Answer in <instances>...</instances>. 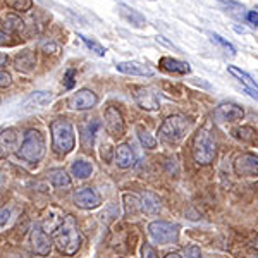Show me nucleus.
I'll list each match as a JSON object with an SVG mask.
<instances>
[{"instance_id":"dca6fc26","label":"nucleus","mask_w":258,"mask_h":258,"mask_svg":"<svg viewBox=\"0 0 258 258\" xmlns=\"http://www.w3.org/2000/svg\"><path fill=\"white\" fill-rule=\"evenodd\" d=\"M50 102H52V93H50V91H35V93H31L30 97L23 102V110L30 112L36 109H43Z\"/></svg>"},{"instance_id":"1a4fd4ad","label":"nucleus","mask_w":258,"mask_h":258,"mask_svg":"<svg viewBox=\"0 0 258 258\" xmlns=\"http://www.w3.org/2000/svg\"><path fill=\"white\" fill-rule=\"evenodd\" d=\"M31 248L40 256H47L52 251V241L47 232L41 229V224H35L31 229Z\"/></svg>"},{"instance_id":"f8f14e48","label":"nucleus","mask_w":258,"mask_h":258,"mask_svg":"<svg viewBox=\"0 0 258 258\" xmlns=\"http://www.w3.org/2000/svg\"><path fill=\"white\" fill-rule=\"evenodd\" d=\"M234 170L238 176H256L258 172V159L256 155H251V153H244V155H239L234 162Z\"/></svg>"},{"instance_id":"2eb2a0df","label":"nucleus","mask_w":258,"mask_h":258,"mask_svg":"<svg viewBox=\"0 0 258 258\" xmlns=\"http://www.w3.org/2000/svg\"><path fill=\"white\" fill-rule=\"evenodd\" d=\"M114 160H115V165L120 169H129L136 164V155L133 152V148L129 147L127 143H122L115 148V153H114Z\"/></svg>"},{"instance_id":"ddd939ff","label":"nucleus","mask_w":258,"mask_h":258,"mask_svg":"<svg viewBox=\"0 0 258 258\" xmlns=\"http://www.w3.org/2000/svg\"><path fill=\"white\" fill-rule=\"evenodd\" d=\"M105 127L110 135L122 136L124 135V119L122 114L115 107H107L105 110Z\"/></svg>"},{"instance_id":"a19ab883","label":"nucleus","mask_w":258,"mask_h":258,"mask_svg":"<svg viewBox=\"0 0 258 258\" xmlns=\"http://www.w3.org/2000/svg\"><path fill=\"white\" fill-rule=\"evenodd\" d=\"M165 258H182L181 255H177V253H167Z\"/></svg>"},{"instance_id":"f704fd0d","label":"nucleus","mask_w":258,"mask_h":258,"mask_svg":"<svg viewBox=\"0 0 258 258\" xmlns=\"http://www.w3.org/2000/svg\"><path fill=\"white\" fill-rule=\"evenodd\" d=\"M184 258H200V248L191 244L184 249Z\"/></svg>"},{"instance_id":"f03ea898","label":"nucleus","mask_w":258,"mask_h":258,"mask_svg":"<svg viewBox=\"0 0 258 258\" xmlns=\"http://www.w3.org/2000/svg\"><path fill=\"white\" fill-rule=\"evenodd\" d=\"M52 131V148L59 155H68L74 150V127L68 119H55L50 124Z\"/></svg>"},{"instance_id":"9d476101","label":"nucleus","mask_w":258,"mask_h":258,"mask_svg":"<svg viewBox=\"0 0 258 258\" xmlns=\"http://www.w3.org/2000/svg\"><path fill=\"white\" fill-rule=\"evenodd\" d=\"M135 100L136 103L145 110H159L160 109V97L153 88H136L135 90Z\"/></svg>"},{"instance_id":"c756f323","label":"nucleus","mask_w":258,"mask_h":258,"mask_svg":"<svg viewBox=\"0 0 258 258\" xmlns=\"http://www.w3.org/2000/svg\"><path fill=\"white\" fill-rule=\"evenodd\" d=\"M222 6H226V9L231 12L232 16H236V18H243L244 14V7L241 6V4H236V2H231V0H219Z\"/></svg>"},{"instance_id":"393cba45","label":"nucleus","mask_w":258,"mask_h":258,"mask_svg":"<svg viewBox=\"0 0 258 258\" xmlns=\"http://www.w3.org/2000/svg\"><path fill=\"white\" fill-rule=\"evenodd\" d=\"M78 38H81L83 43L86 45V47L90 48V52H93L95 55H98V57H103L105 55V47H102V45L98 43V41H95V40H91L88 38V36H85V35H81V33H78Z\"/></svg>"},{"instance_id":"79ce46f5","label":"nucleus","mask_w":258,"mask_h":258,"mask_svg":"<svg viewBox=\"0 0 258 258\" xmlns=\"http://www.w3.org/2000/svg\"><path fill=\"white\" fill-rule=\"evenodd\" d=\"M203 258H219V256H203Z\"/></svg>"},{"instance_id":"0eeeda50","label":"nucleus","mask_w":258,"mask_h":258,"mask_svg":"<svg viewBox=\"0 0 258 258\" xmlns=\"http://www.w3.org/2000/svg\"><path fill=\"white\" fill-rule=\"evenodd\" d=\"M244 117V110L236 103H220L217 109L214 110V120L217 124H226V122H236Z\"/></svg>"},{"instance_id":"7ed1b4c3","label":"nucleus","mask_w":258,"mask_h":258,"mask_svg":"<svg viewBox=\"0 0 258 258\" xmlns=\"http://www.w3.org/2000/svg\"><path fill=\"white\" fill-rule=\"evenodd\" d=\"M191 152H193L195 162L200 165H209L214 162L215 153H217V145H215V140L210 135L209 129H200V131H197V135L193 138Z\"/></svg>"},{"instance_id":"412c9836","label":"nucleus","mask_w":258,"mask_h":258,"mask_svg":"<svg viewBox=\"0 0 258 258\" xmlns=\"http://www.w3.org/2000/svg\"><path fill=\"white\" fill-rule=\"evenodd\" d=\"M47 176L55 188H69L71 186V177L64 169H50Z\"/></svg>"},{"instance_id":"6e6552de","label":"nucleus","mask_w":258,"mask_h":258,"mask_svg":"<svg viewBox=\"0 0 258 258\" xmlns=\"http://www.w3.org/2000/svg\"><path fill=\"white\" fill-rule=\"evenodd\" d=\"M97 103H98V97L91 90H86V88L76 91V93L71 95L68 100L69 109H73V110H90V109H93Z\"/></svg>"},{"instance_id":"473e14b6","label":"nucleus","mask_w":258,"mask_h":258,"mask_svg":"<svg viewBox=\"0 0 258 258\" xmlns=\"http://www.w3.org/2000/svg\"><path fill=\"white\" fill-rule=\"evenodd\" d=\"M74 78H76V71L68 69V73H66V76H64V86L68 90H71L74 85H76V80H74Z\"/></svg>"},{"instance_id":"c85d7f7f","label":"nucleus","mask_w":258,"mask_h":258,"mask_svg":"<svg viewBox=\"0 0 258 258\" xmlns=\"http://www.w3.org/2000/svg\"><path fill=\"white\" fill-rule=\"evenodd\" d=\"M210 38H212V41H214V43H217L219 47H222L224 50H226V52H229V55H232V57L236 55V48H234V45L229 43L227 40H224L220 35H217V33H210Z\"/></svg>"},{"instance_id":"20e7f679","label":"nucleus","mask_w":258,"mask_h":258,"mask_svg":"<svg viewBox=\"0 0 258 258\" xmlns=\"http://www.w3.org/2000/svg\"><path fill=\"white\" fill-rule=\"evenodd\" d=\"M45 155V138L38 129H30L24 135V140L21 143L18 157L30 164H38Z\"/></svg>"},{"instance_id":"2f4dec72","label":"nucleus","mask_w":258,"mask_h":258,"mask_svg":"<svg viewBox=\"0 0 258 258\" xmlns=\"http://www.w3.org/2000/svg\"><path fill=\"white\" fill-rule=\"evenodd\" d=\"M234 136L243 141H253L255 140V131H253L251 127H239V129H234Z\"/></svg>"},{"instance_id":"6ab92c4d","label":"nucleus","mask_w":258,"mask_h":258,"mask_svg":"<svg viewBox=\"0 0 258 258\" xmlns=\"http://www.w3.org/2000/svg\"><path fill=\"white\" fill-rule=\"evenodd\" d=\"M117 9H119L120 18H122L124 21H127L131 26H135V28H145V26H147V19H145L138 11L131 9V7L126 6V4H119Z\"/></svg>"},{"instance_id":"423d86ee","label":"nucleus","mask_w":258,"mask_h":258,"mask_svg":"<svg viewBox=\"0 0 258 258\" xmlns=\"http://www.w3.org/2000/svg\"><path fill=\"white\" fill-rule=\"evenodd\" d=\"M148 236L157 244L177 243L179 226L172 222H165V220H155L148 226Z\"/></svg>"},{"instance_id":"58836bf2","label":"nucleus","mask_w":258,"mask_h":258,"mask_svg":"<svg viewBox=\"0 0 258 258\" xmlns=\"http://www.w3.org/2000/svg\"><path fill=\"white\" fill-rule=\"evenodd\" d=\"M248 21H249V24H251V26L256 28V24H258V14H256V11H249L248 12Z\"/></svg>"},{"instance_id":"a878e982","label":"nucleus","mask_w":258,"mask_h":258,"mask_svg":"<svg viewBox=\"0 0 258 258\" xmlns=\"http://www.w3.org/2000/svg\"><path fill=\"white\" fill-rule=\"evenodd\" d=\"M90 129H86L85 126H81V138H83V143H85V147H91V143H93V135L95 131L98 129V122H95V120H91L88 124Z\"/></svg>"},{"instance_id":"aec40b11","label":"nucleus","mask_w":258,"mask_h":258,"mask_svg":"<svg viewBox=\"0 0 258 258\" xmlns=\"http://www.w3.org/2000/svg\"><path fill=\"white\" fill-rule=\"evenodd\" d=\"M16 69L18 71H23V73H30L33 71V68L36 66V57H35V52H31V50H24V52H21L16 55Z\"/></svg>"},{"instance_id":"b1692460","label":"nucleus","mask_w":258,"mask_h":258,"mask_svg":"<svg viewBox=\"0 0 258 258\" xmlns=\"http://www.w3.org/2000/svg\"><path fill=\"white\" fill-rule=\"evenodd\" d=\"M71 172H73V176H76L78 179H86L91 176V172H93V165L86 160H74L73 165H71Z\"/></svg>"},{"instance_id":"cd10ccee","label":"nucleus","mask_w":258,"mask_h":258,"mask_svg":"<svg viewBox=\"0 0 258 258\" xmlns=\"http://www.w3.org/2000/svg\"><path fill=\"white\" fill-rule=\"evenodd\" d=\"M7 4V7L18 11V12H28L33 7V0H4Z\"/></svg>"},{"instance_id":"ea45409f","label":"nucleus","mask_w":258,"mask_h":258,"mask_svg":"<svg viewBox=\"0 0 258 258\" xmlns=\"http://www.w3.org/2000/svg\"><path fill=\"white\" fill-rule=\"evenodd\" d=\"M7 60H9V57H7L6 53H0V68H2V66H6Z\"/></svg>"},{"instance_id":"c9c22d12","label":"nucleus","mask_w":258,"mask_h":258,"mask_svg":"<svg viewBox=\"0 0 258 258\" xmlns=\"http://www.w3.org/2000/svg\"><path fill=\"white\" fill-rule=\"evenodd\" d=\"M12 83V78L9 73H6V71H0V88H6V86H9Z\"/></svg>"},{"instance_id":"a211bd4d","label":"nucleus","mask_w":258,"mask_h":258,"mask_svg":"<svg viewBox=\"0 0 258 258\" xmlns=\"http://www.w3.org/2000/svg\"><path fill=\"white\" fill-rule=\"evenodd\" d=\"M159 66H160V69L167 71V73L181 74V76L191 73V68H189L188 62L179 60V59H172V57H162V59L159 60Z\"/></svg>"},{"instance_id":"f257e3e1","label":"nucleus","mask_w":258,"mask_h":258,"mask_svg":"<svg viewBox=\"0 0 258 258\" xmlns=\"http://www.w3.org/2000/svg\"><path fill=\"white\" fill-rule=\"evenodd\" d=\"M53 239H55V246L62 255L71 256L80 249L81 234H80V231H78L76 220H74L73 215H66V217L62 219L59 227L55 229Z\"/></svg>"},{"instance_id":"4468645a","label":"nucleus","mask_w":258,"mask_h":258,"mask_svg":"<svg viewBox=\"0 0 258 258\" xmlns=\"http://www.w3.org/2000/svg\"><path fill=\"white\" fill-rule=\"evenodd\" d=\"M115 69L122 74H129V76H145V78L153 76V71L150 69L148 66L141 64V62H136V60L119 62V64H115Z\"/></svg>"},{"instance_id":"39448f33","label":"nucleus","mask_w":258,"mask_h":258,"mask_svg":"<svg viewBox=\"0 0 258 258\" xmlns=\"http://www.w3.org/2000/svg\"><path fill=\"white\" fill-rule=\"evenodd\" d=\"M189 129V120L182 115H170L159 127V140L165 145L181 143Z\"/></svg>"},{"instance_id":"5701e85b","label":"nucleus","mask_w":258,"mask_h":258,"mask_svg":"<svg viewBox=\"0 0 258 258\" xmlns=\"http://www.w3.org/2000/svg\"><path fill=\"white\" fill-rule=\"evenodd\" d=\"M227 71L232 74V76L236 78V80L243 83V85L246 86V90H253V91H256V81L253 80V78L249 76L248 73H244V71H241L239 68H236V66H227Z\"/></svg>"},{"instance_id":"f3484780","label":"nucleus","mask_w":258,"mask_h":258,"mask_svg":"<svg viewBox=\"0 0 258 258\" xmlns=\"http://www.w3.org/2000/svg\"><path fill=\"white\" fill-rule=\"evenodd\" d=\"M18 147V133L14 129H4L0 131V159L9 157Z\"/></svg>"},{"instance_id":"7c9ffc66","label":"nucleus","mask_w":258,"mask_h":258,"mask_svg":"<svg viewBox=\"0 0 258 258\" xmlns=\"http://www.w3.org/2000/svg\"><path fill=\"white\" fill-rule=\"evenodd\" d=\"M124 200H126V212L127 214H135V212L141 210L138 197H135V195H124Z\"/></svg>"},{"instance_id":"bb28decb","label":"nucleus","mask_w":258,"mask_h":258,"mask_svg":"<svg viewBox=\"0 0 258 258\" xmlns=\"http://www.w3.org/2000/svg\"><path fill=\"white\" fill-rule=\"evenodd\" d=\"M138 138L141 141V145H143L145 148L148 150H153L157 147V138L153 135H150V133L147 131V129L143 127H138Z\"/></svg>"},{"instance_id":"4c0bfd02","label":"nucleus","mask_w":258,"mask_h":258,"mask_svg":"<svg viewBox=\"0 0 258 258\" xmlns=\"http://www.w3.org/2000/svg\"><path fill=\"white\" fill-rule=\"evenodd\" d=\"M12 43H14V40H11L9 33L0 31V47H6V45H12Z\"/></svg>"},{"instance_id":"72a5a7b5","label":"nucleus","mask_w":258,"mask_h":258,"mask_svg":"<svg viewBox=\"0 0 258 258\" xmlns=\"http://www.w3.org/2000/svg\"><path fill=\"white\" fill-rule=\"evenodd\" d=\"M141 258H159V255H157V251L150 244H143V248H141Z\"/></svg>"},{"instance_id":"4be33fe9","label":"nucleus","mask_w":258,"mask_h":258,"mask_svg":"<svg viewBox=\"0 0 258 258\" xmlns=\"http://www.w3.org/2000/svg\"><path fill=\"white\" fill-rule=\"evenodd\" d=\"M141 210H145L147 214H159L160 212V200L153 193H145L140 200Z\"/></svg>"},{"instance_id":"e433bc0d","label":"nucleus","mask_w":258,"mask_h":258,"mask_svg":"<svg viewBox=\"0 0 258 258\" xmlns=\"http://www.w3.org/2000/svg\"><path fill=\"white\" fill-rule=\"evenodd\" d=\"M9 219H11V209H2L0 210V227L2 226H6L7 222H9Z\"/></svg>"},{"instance_id":"9b49d317","label":"nucleus","mask_w":258,"mask_h":258,"mask_svg":"<svg viewBox=\"0 0 258 258\" xmlns=\"http://www.w3.org/2000/svg\"><path fill=\"white\" fill-rule=\"evenodd\" d=\"M74 203L83 210H93L100 207L102 200H100V195L93 188H81L74 195Z\"/></svg>"}]
</instances>
